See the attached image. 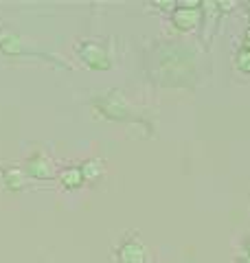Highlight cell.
I'll use <instances>...</instances> for the list:
<instances>
[{
    "instance_id": "1",
    "label": "cell",
    "mask_w": 250,
    "mask_h": 263,
    "mask_svg": "<svg viewBox=\"0 0 250 263\" xmlns=\"http://www.w3.org/2000/svg\"><path fill=\"white\" fill-rule=\"evenodd\" d=\"M79 57H81V62L88 66V68H93V70H110L112 68V60H110V55H108V51L101 46V44H97V42H83L79 48Z\"/></svg>"
},
{
    "instance_id": "2",
    "label": "cell",
    "mask_w": 250,
    "mask_h": 263,
    "mask_svg": "<svg viewBox=\"0 0 250 263\" xmlns=\"http://www.w3.org/2000/svg\"><path fill=\"white\" fill-rule=\"evenodd\" d=\"M97 108L101 110L103 117L114 119V121L128 119V114H130V105H128L125 97L119 92V90H112V92H108L105 97L99 99V101H97Z\"/></svg>"
},
{
    "instance_id": "3",
    "label": "cell",
    "mask_w": 250,
    "mask_h": 263,
    "mask_svg": "<svg viewBox=\"0 0 250 263\" xmlns=\"http://www.w3.org/2000/svg\"><path fill=\"white\" fill-rule=\"evenodd\" d=\"M24 171H27L31 178H35V180H51L55 176L51 158H48L46 154H42V152L31 156V158L27 160V164H24Z\"/></svg>"
},
{
    "instance_id": "4",
    "label": "cell",
    "mask_w": 250,
    "mask_h": 263,
    "mask_svg": "<svg viewBox=\"0 0 250 263\" xmlns=\"http://www.w3.org/2000/svg\"><path fill=\"white\" fill-rule=\"evenodd\" d=\"M202 22V11L200 9H173L171 11V24L180 33H191Z\"/></svg>"
},
{
    "instance_id": "5",
    "label": "cell",
    "mask_w": 250,
    "mask_h": 263,
    "mask_svg": "<svg viewBox=\"0 0 250 263\" xmlns=\"http://www.w3.org/2000/svg\"><path fill=\"white\" fill-rule=\"evenodd\" d=\"M119 263H147V250L138 239H125L116 250Z\"/></svg>"
},
{
    "instance_id": "6",
    "label": "cell",
    "mask_w": 250,
    "mask_h": 263,
    "mask_svg": "<svg viewBox=\"0 0 250 263\" xmlns=\"http://www.w3.org/2000/svg\"><path fill=\"white\" fill-rule=\"evenodd\" d=\"M0 51L7 55H22L24 46L18 35H13L9 31H0Z\"/></svg>"
},
{
    "instance_id": "7",
    "label": "cell",
    "mask_w": 250,
    "mask_h": 263,
    "mask_svg": "<svg viewBox=\"0 0 250 263\" xmlns=\"http://www.w3.org/2000/svg\"><path fill=\"white\" fill-rule=\"evenodd\" d=\"M3 180L7 191H22L24 189V171L20 167H7L3 171Z\"/></svg>"
},
{
    "instance_id": "8",
    "label": "cell",
    "mask_w": 250,
    "mask_h": 263,
    "mask_svg": "<svg viewBox=\"0 0 250 263\" xmlns=\"http://www.w3.org/2000/svg\"><path fill=\"white\" fill-rule=\"evenodd\" d=\"M81 176H83V182H95L103 176V162L99 158H90L81 164Z\"/></svg>"
},
{
    "instance_id": "9",
    "label": "cell",
    "mask_w": 250,
    "mask_h": 263,
    "mask_svg": "<svg viewBox=\"0 0 250 263\" xmlns=\"http://www.w3.org/2000/svg\"><path fill=\"white\" fill-rule=\"evenodd\" d=\"M60 180H62L64 189H79V186L83 184L81 169H79V167H68V169H64L62 174H60Z\"/></svg>"
},
{
    "instance_id": "10",
    "label": "cell",
    "mask_w": 250,
    "mask_h": 263,
    "mask_svg": "<svg viewBox=\"0 0 250 263\" xmlns=\"http://www.w3.org/2000/svg\"><path fill=\"white\" fill-rule=\"evenodd\" d=\"M235 68L239 72H246V75H250V51H246V48H239V51L235 53Z\"/></svg>"
},
{
    "instance_id": "11",
    "label": "cell",
    "mask_w": 250,
    "mask_h": 263,
    "mask_svg": "<svg viewBox=\"0 0 250 263\" xmlns=\"http://www.w3.org/2000/svg\"><path fill=\"white\" fill-rule=\"evenodd\" d=\"M202 3L200 0H178L176 3V9H200Z\"/></svg>"
},
{
    "instance_id": "12",
    "label": "cell",
    "mask_w": 250,
    "mask_h": 263,
    "mask_svg": "<svg viewBox=\"0 0 250 263\" xmlns=\"http://www.w3.org/2000/svg\"><path fill=\"white\" fill-rule=\"evenodd\" d=\"M154 7H163L165 11H173L176 9V3H173V0H156Z\"/></svg>"
},
{
    "instance_id": "13",
    "label": "cell",
    "mask_w": 250,
    "mask_h": 263,
    "mask_svg": "<svg viewBox=\"0 0 250 263\" xmlns=\"http://www.w3.org/2000/svg\"><path fill=\"white\" fill-rule=\"evenodd\" d=\"M215 7L222 11V13H228L233 7H235V3H230V0H226V3H215Z\"/></svg>"
},
{
    "instance_id": "14",
    "label": "cell",
    "mask_w": 250,
    "mask_h": 263,
    "mask_svg": "<svg viewBox=\"0 0 250 263\" xmlns=\"http://www.w3.org/2000/svg\"><path fill=\"white\" fill-rule=\"evenodd\" d=\"M241 48H246V51H250V27L244 31V35H241Z\"/></svg>"
},
{
    "instance_id": "15",
    "label": "cell",
    "mask_w": 250,
    "mask_h": 263,
    "mask_svg": "<svg viewBox=\"0 0 250 263\" xmlns=\"http://www.w3.org/2000/svg\"><path fill=\"white\" fill-rule=\"evenodd\" d=\"M241 250H244V254L250 257V233L244 237V241H241Z\"/></svg>"
},
{
    "instance_id": "16",
    "label": "cell",
    "mask_w": 250,
    "mask_h": 263,
    "mask_svg": "<svg viewBox=\"0 0 250 263\" xmlns=\"http://www.w3.org/2000/svg\"><path fill=\"white\" fill-rule=\"evenodd\" d=\"M235 263H250V257L248 254H239V257H235Z\"/></svg>"
},
{
    "instance_id": "17",
    "label": "cell",
    "mask_w": 250,
    "mask_h": 263,
    "mask_svg": "<svg viewBox=\"0 0 250 263\" xmlns=\"http://www.w3.org/2000/svg\"><path fill=\"white\" fill-rule=\"evenodd\" d=\"M246 7H250V3H246ZM248 15H250V9H248Z\"/></svg>"
},
{
    "instance_id": "18",
    "label": "cell",
    "mask_w": 250,
    "mask_h": 263,
    "mask_svg": "<svg viewBox=\"0 0 250 263\" xmlns=\"http://www.w3.org/2000/svg\"><path fill=\"white\" fill-rule=\"evenodd\" d=\"M169 263H171V261H169Z\"/></svg>"
}]
</instances>
